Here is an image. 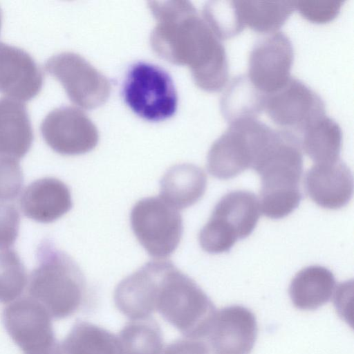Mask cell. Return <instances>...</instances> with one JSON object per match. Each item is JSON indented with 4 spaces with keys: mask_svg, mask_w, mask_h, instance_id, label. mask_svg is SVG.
<instances>
[{
    "mask_svg": "<svg viewBox=\"0 0 354 354\" xmlns=\"http://www.w3.org/2000/svg\"><path fill=\"white\" fill-rule=\"evenodd\" d=\"M156 20L150 36L153 51L162 59L189 68L195 84L207 92L221 91L229 65L223 44L188 1H151Z\"/></svg>",
    "mask_w": 354,
    "mask_h": 354,
    "instance_id": "1",
    "label": "cell"
},
{
    "mask_svg": "<svg viewBox=\"0 0 354 354\" xmlns=\"http://www.w3.org/2000/svg\"><path fill=\"white\" fill-rule=\"evenodd\" d=\"M252 169L261 177L259 204L264 216L280 219L298 207L303 155L295 133L272 129Z\"/></svg>",
    "mask_w": 354,
    "mask_h": 354,
    "instance_id": "2",
    "label": "cell"
},
{
    "mask_svg": "<svg viewBox=\"0 0 354 354\" xmlns=\"http://www.w3.org/2000/svg\"><path fill=\"white\" fill-rule=\"evenodd\" d=\"M156 310L185 337L203 340L216 310L203 289L168 260L151 261Z\"/></svg>",
    "mask_w": 354,
    "mask_h": 354,
    "instance_id": "3",
    "label": "cell"
},
{
    "mask_svg": "<svg viewBox=\"0 0 354 354\" xmlns=\"http://www.w3.org/2000/svg\"><path fill=\"white\" fill-rule=\"evenodd\" d=\"M37 266L28 279V296L39 301L51 318L75 314L83 304L86 283L77 263L46 239L36 252Z\"/></svg>",
    "mask_w": 354,
    "mask_h": 354,
    "instance_id": "4",
    "label": "cell"
},
{
    "mask_svg": "<svg viewBox=\"0 0 354 354\" xmlns=\"http://www.w3.org/2000/svg\"><path fill=\"white\" fill-rule=\"evenodd\" d=\"M261 215L259 200L250 192L236 190L224 195L199 232L201 248L209 254L230 250L239 239L253 232Z\"/></svg>",
    "mask_w": 354,
    "mask_h": 354,
    "instance_id": "5",
    "label": "cell"
},
{
    "mask_svg": "<svg viewBox=\"0 0 354 354\" xmlns=\"http://www.w3.org/2000/svg\"><path fill=\"white\" fill-rule=\"evenodd\" d=\"M125 103L139 117L151 122L171 118L178 106L174 82L162 68L138 62L129 68L122 89Z\"/></svg>",
    "mask_w": 354,
    "mask_h": 354,
    "instance_id": "6",
    "label": "cell"
},
{
    "mask_svg": "<svg viewBox=\"0 0 354 354\" xmlns=\"http://www.w3.org/2000/svg\"><path fill=\"white\" fill-rule=\"evenodd\" d=\"M269 128L257 118L230 123L208 151V172L214 178L227 180L252 168Z\"/></svg>",
    "mask_w": 354,
    "mask_h": 354,
    "instance_id": "7",
    "label": "cell"
},
{
    "mask_svg": "<svg viewBox=\"0 0 354 354\" xmlns=\"http://www.w3.org/2000/svg\"><path fill=\"white\" fill-rule=\"evenodd\" d=\"M130 221L136 237L151 257L166 258L178 248L183 232L182 216L160 196L138 201Z\"/></svg>",
    "mask_w": 354,
    "mask_h": 354,
    "instance_id": "8",
    "label": "cell"
},
{
    "mask_svg": "<svg viewBox=\"0 0 354 354\" xmlns=\"http://www.w3.org/2000/svg\"><path fill=\"white\" fill-rule=\"evenodd\" d=\"M45 69L63 86L75 105L93 109L104 104L111 90L108 79L78 54L64 52L49 58Z\"/></svg>",
    "mask_w": 354,
    "mask_h": 354,
    "instance_id": "9",
    "label": "cell"
},
{
    "mask_svg": "<svg viewBox=\"0 0 354 354\" xmlns=\"http://www.w3.org/2000/svg\"><path fill=\"white\" fill-rule=\"evenodd\" d=\"M264 109L276 124L293 133H301L313 122L326 115L322 97L292 77L279 89L265 94Z\"/></svg>",
    "mask_w": 354,
    "mask_h": 354,
    "instance_id": "10",
    "label": "cell"
},
{
    "mask_svg": "<svg viewBox=\"0 0 354 354\" xmlns=\"http://www.w3.org/2000/svg\"><path fill=\"white\" fill-rule=\"evenodd\" d=\"M40 131L46 144L64 156L88 153L99 140L93 122L82 110L73 106H63L51 111L41 122Z\"/></svg>",
    "mask_w": 354,
    "mask_h": 354,
    "instance_id": "11",
    "label": "cell"
},
{
    "mask_svg": "<svg viewBox=\"0 0 354 354\" xmlns=\"http://www.w3.org/2000/svg\"><path fill=\"white\" fill-rule=\"evenodd\" d=\"M293 60L289 37L281 32L268 34L259 39L250 53L248 77L264 94L272 93L290 78Z\"/></svg>",
    "mask_w": 354,
    "mask_h": 354,
    "instance_id": "12",
    "label": "cell"
},
{
    "mask_svg": "<svg viewBox=\"0 0 354 354\" xmlns=\"http://www.w3.org/2000/svg\"><path fill=\"white\" fill-rule=\"evenodd\" d=\"M257 334L254 313L244 306L233 305L216 310L202 341L209 354H250Z\"/></svg>",
    "mask_w": 354,
    "mask_h": 354,
    "instance_id": "13",
    "label": "cell"
},
{
    "mask_svg": "<svg viewBox=\"0 0 354 354\" xmlns=\"http://www.w3.org/2000/svg\"><path fill=\"white\" fill-rule=\"evenodd\" d=\"M2 322L24 354L57 340L50 315L44 306L30 296L18 298L6 306L2 312Z\"/></svg>",
    "mask_w": 354,
    "mask_h": 354,
    "instance_id": "14",
    "label": "cell"
},
{
    "mask_svg": "<svg viewBox=\"0 0 354 354\" xmlns=\"http://www.w3.org/2000/svg\"><path fill=\"white\" fill-rule=\"evenodd\" d=\"M42 72L24 50L0 41V93L20 101H29L40 92Z\"/></svg>",
    "mask_w": 354,
    "mask_h": 354,
    "instance_id": "15",
    "label": "cell"
},
{
    "mask_svg": "<svg viewBox=\"0 0 354 354\" xmlns=\"http://www.w3.org/2000/svg\"><path fill=\"white\" fill-rule=\"evenodd\" d=\"M306 192L319 206L337 209L346 206L353 193V178L349 167L340 159L317 163L309 169L304 178Z\"/></svg>",
    "mask_w": 354,
    "mask_h": 354,
    "instance_id": "16",
    "label": "cell"
},
{
    "mask_svg": "<svg viewBox=\"0 0 354 354\" xmlns=\"http://www.w3.org/2000/svg\"><path fill=\"white\" fill-rule=\"evenodd\" d=\"M24 216L42 223H52L71 210L73 205L68 186L62 180L46 177L30 183L19 200Z\"/></svg>",
    "mask_w": 354,
    "mask_h": 354,
    "instance_id": "17",
    "label": "cell"
},
{
    "mask_svg": "<svg viewBox=\"0 0 354 354\" xmlns=\"http://www.w3.org/2000/svg\"><path fill=\"white\" fill-rule=\"evenodd\" d=\"M33 139L26 105L12 98H0V158L19 160L29 151Z\"/></svg>",
    "mask_w": 354,
    "mask_h": 354,
    "instance_id": "18",
    "label": "cell"
},
{
    "mask_svg": "<svg viewBox=\"0 0 354 354\" xmlns=\"http://www.w3.org/2000/svg\"><path fill=\"white\" fill-rule=\"evenodd\" d=\"M160 184V196L175 208L182 209L202 198L207 187V177L195 165L178 164L166 171Z\"/></svg>",
    "mask_w": 354,
    "mask_h": 354,
    "instance_id": "19",
    "label": "cell"
},
{
    "mask_svg": "<svg viewBox=\"0 0 354 354\" xmlns=\"http://www.w3.org/2000/svg\"><path fill=\"white\" fill-rule=\"evenodd\" d=\"M335 288V278L329 269L322 266H310L293 277L289 295L297 308L313 310L328 303Z\"/></svg>",
    "mask_w": 354,
    "mask_h": 354,
    "instance_id": "20",
    "label": "cell"
},
{
    "mask_svg": "<svg viewBox=\"0 0 354 354\" xmlns=\"http://www.w3.org/2000/svg\"><path fill=\"white\" fill-rule=\"evenodd\" d=\"M221 111L229 123L256 118L264 109L265 94L246 75L234 77L226 87L220 102Z\"/></svg>",
    "mask_w": 354,
    "mask_h": 354,
    "instance_id": "21",
    "label": "cell"
},
{
    "mask_svg": "<svg viewBox=\"0 0 354 354\" xmlns=\"http://www.w3.org/2000/svg\"><path fill=\"white\" fill-rule=\"evenodd\" d=\"M301 135V149L315 164L332 162L339 159L342 131L333 119L322 116L310 124Z\"/></svg>",
    "mask_w": 354,
    "mask_h": 354,
    "instance_id": "22",
    "label": "cell"
},
{
    "mask_svg": "<svg viewBox=\"0 0 354 354\" xmlns=\"http://www.w3.org/2000/svg\"><path fill=\"white\" fill-rule=\"evenodd\" d=\"M65 354H122L118 335L85 321H77L62 344Z\"/></svg>",
    "mask_w": 354,
    "mask_h": 354,
    "instance_id": "23",
    "label": "cell"
},
{
    "mask_svg": "<svg viewBox=\"0 0 354 354\" xmlns=\"http://www.w3.org/2000/svg\"><path fill=\"white\" fill-rule=\"evenodd\" d=\"M242 20L253 30L273 33L295 10V1H236Z\"/></svg>",
    "mask_w": 354,
    "mask_h": 354,
    "instance_id": "24",
    "label": "cell"
},
{
    "mask_svg": "<svg viewBox=\"0 0 354 354\" xmlns=\"http://www.w3.org/2000/svg\"><path fill=\"white\" fill-rule=\"evenodd\" d=\"M118 335L122 354H161L164 348L161 329L150 317L131 320Z\"/></svg>",
    "mask_w": 354,
    "mask_h": 354,
    "instance_id": "25",
    "label": "cell"
},
{
    "mask_svg": "<svg viewBox=\"0 0 354 354\" xmlns=\"http://www.w3.org/2000/svg\"><path fill=\"white\" fill-rule=\"evenodd\" d=\"M202 17L220 40L237 35L245 27L236 1H207Z\"/></svg>",
    "mask_w": 354,
    "mask_h": 354,
    "instance_id": "26",
    "label": "cell"
},
{
    "mask_svg": "<svg viewBox=\"0 0 354 354\" xmlns=\"http://www.w3.org/2000/svg\"><path fill=\"white\" fill-rule=\"evenodd\" d=\"M26 268L12 249L0 250V303L18 299L28 284Z\"/></svg>",
    "mask_w": 354,
    "mask_h": 354,
    "instance_id": "27",
    "label": "cell"
},
{
    "mask_svg": "<svg viewBox=\"0 0 354 354\" xmlns=\"http://www.w3.org/2000/svg\"><path fill=\"white\" fill-rule=\"evenodd\" d=\"M344 1L308 0L295 1V10L308 21L322 24L335 19L340 12Z\"/></svg>",
    "mask_w": 354,
    "mask_h": 354,
    "instance_id": "28",
    "label": "cell"
},
{
    "mask_svg": "<svg viewBox=\"0 0 354 354\" xmlns=\"http://www.w3.org/2000/svg\"><path fill=\"white\" fill-rule=\"evenodd\" d=\"M24 185V176L19 160L0 158V201L15 202Z\"/></svg>",
    "mask_w": 354,
    "mask_h": 354,
    "instance_id": "29",
    "label": "cell"
},
{
    "mask_svg": "<svg viewBox=\"0 0 354 354\" xmlns=\"http://www.w3.org/2000/svg\"><path fill=\"white\" fill-rule=\"evenodd\" d=\"M20 214L15 202L0 201V250L10 249L19 235Z\"/></svg>",
    "mask_w": 354,
    "mask_h": 354,
    "instance_id": "30",
    "label": "cell"
},
{
    "mask_svg": "<svg viewBox=\"0 0 354 354\" xmlns=\"http://www.w3.org/2000/svg\"><path fill=\"white\" fill-rule=\"evenodd\" d=\"M161 354H209V351L203 341L185 337L167 345Z\"/></svg>",
    "mask_w": 354,
    "mask_h": 354,
    "instance_id": "31",
    "label": "cell"
},
{
    "mask_svg": "<svg viewBox=\"0 0 354 354\" xmlns=\"http://www.w3.org/2000/svg\"><path fill=\"white\" fill-rule=\"evenodd\" d=\"M25 354H65V353L62 344L56 340L48 346Z\"/></svg>",
    "mask_w": 354,
    "mask_h": 354,
    "instance_id": "32",
    "label": "cell"
},
{
    "mask_svg": "<svg viewBox=\"0 0 354 354\" xmlns=\"http://www.w3.org/2000/svg\"><path fill=\"white\" fill-rule=\"evenodd\" d=\"M1 20H2V13H1V10L0 8V30H1Z\"/></svg>",
    "mask_w": 354,
    "mask_h": 354,
    "instance_id": "33",
    "label": "cell"
}]
</instances>
